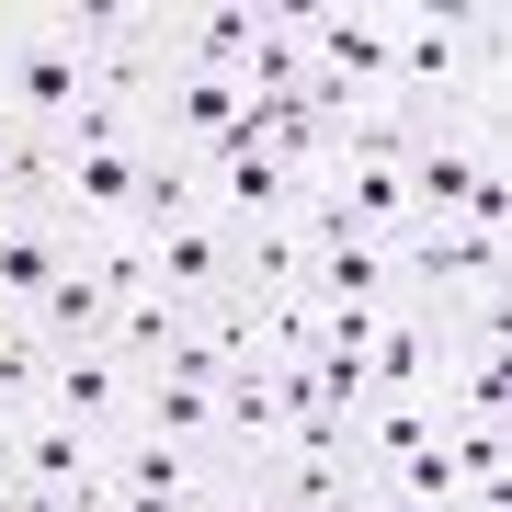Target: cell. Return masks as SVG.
I'll list each match as a JSON object with an SVG mask.
<instances>
[{
    "label": "cell",
    "instance_id": "1",
    "mask_svg": "<svg viewBox=\"0 0 512 512\" xmlns=\"http://www.w3.org/2000/svg\"><path fill=\"white\" fill-rule=\"evenodd\" d=\"M387 92H399L421 126L501 114V12H444V0L387 12Z\"/></svg>",
    "mask_w": 512,
    "mask_h": 512
},
{
    "label": "cell",
    "instance_id": "2",
    "mask_svg": "<svg viewBox=\"0 0 512 512\" xmlns=\"http://www.w3.org/2000/svg\"><path fill=\"white\" fill-rule=\"evenodd\" d=\"M92 103V69H80V23L69 12H0V126L57 148Z\"/></svg>",
    "mask_w": 512,
    "mask_h": 512
},
{
    "label": "cell",
    "instance_id": "3",
    "mask_svg": "<svg viewBox=\"0 0 512 512\" xmlns=\"http://www.w3.org/2000/svg\"><path fill=\"white\" fill-rule=\"evenodd\" d=\"M399 308H421V319L512 308V239H467V228H410V239H399Z\"/></svg>",
    "mask_w": 512,
    "mask_h": 512
},
{
    "label": "cell",
    "instance_id": "4",
    "mask_svg": "<svg viewBox=\"0 0 512 512\" xmlns=\"http://www.w3.org/2000/svg\"><path fill=\"white\" fill-rule=\"evenodd\" d=\"M490 160H512V148H501V114L410 126V148H399V183H410V228H456V205H467V183H478Z\"/></svg>",
    "mask_w": 512,
    "mask_h": 512
},
{
    "label": "cell",
    "instance_id": "5",
    "mask_svg": "<svg viewBox=\"0 0 512 512\" xmlns=\"http://www.w3.org/2000/svg\"><path fill=\"white\" fill-rule=\"evenodd\" d=\"M35 410L69 421V433H92V444H114L137 421V365L114 342H46V399Z\"/></svg>",
    "mask_w": 512,
    "mask_h": 512
},
{
    "label": "cell",
    "instance_id": "6",
    "mask_svg": "<svg viewBox=\"0 0 512 512\" xmlns=\"http://www.w3.org/2000/svg\"><path fill=\"white\" fill-rule=\"evenodd\" d=\"M433 387H444V319H421V308H376L365 330V410H433Z\"/></svg>",
    "mask_w": 512,
    "mask_h": 512
},
{
    "label": "cell",
    "instance_id": "7",
    "mask_svg": "<svg viewBox=\"0 0 512 512\" xmlns=\"http://www.w3.org/2000/svg\"><path fill=\"white\" fill-rule=\"evenodd\" d=\"M205 478H217V456H205V444H171V433H148V421H126V433L103 444V490H126V501L194 512V501H205Z\"/></svg>",
    "mask_w": 512,
    "mask_h": 512
},
{
    "label": "cell",
    "instance_id": "8",
    "mask_svg": "<svg viewBox=\"0 0 512 512\" xmlns=\"http://www.w3.org/2000/svg\"><path fill=\"white\" fill-rule=\"evenodd\" d=\"M251 114V92H239L228 69H160V103H148V148H183V160H205V148H228V126Z\"/></svg>",
    "mask_w": 512,
    "mask_h": 512
},
{
    "label": "cell",
    "instance_id": "9",
    "mask_svg": "<svg viewBox=\"0 0 512 512\" xmlns=\"http://www.w3.org/2000/svg\"><path fill=\"white\" fill-rule=\"evenodd\" d=\"M0 467H12V490H103V444L46 421V410L0 421Z\"/></svg>",
    "mask_w": 512,
    "mask_h": 512
},
{
    "label": "cell",
    "instance_id": "10",
    "mask_svg": "<svg viewBox=\"0 0 512 512\" xmlns=\"http://www.w3.org/2000/svg\"><path fill=\"white\" fill-rule=\"evenodd\" d=\"M262 46V0H183V12H160V57L171 69H251Z\"/></svg>",
    "mask_w": 512,
    "mask_h": 512
},
{
    "label": "cell",
    "instance_id": "11",
    "mask_svg": "<svg viewBox=\"0 0 512 512\" xmlns=\"http://www.w3.org/2000/svg\"><path fill=\"white\" fill-rule=\"evenodd\" d=\"M308 308H399V239H319L308 251Z\"/></svg>",
    "mask_w": 512,
    "mask_h": 512
},
{
    "label": "cell",
    "instance_id": "12",
    "mask_svg": "<svg viewBox=\"0 0 512 512\" xmlns=\"http://www.w3.org/2000/svg\"><path fill=\"white\" fill-rule=\"evenodd\" d=\"M148 285H160L171 308H217V296H239L228 228H217V217H183L171 239H148Z\"/></svg>",
    "mask_w": 512,
    "mask_h": 512
},
{
    "label": "cell",
    "instance_id": "13",
    "mask_svg": "<svg viewBox=\"0 0 512 512\" xmlns=\"http://www.w3.org/2000/svg\"><path fill=\"white\" fill-rule=\"evenodd\" d=\"M262 512H342L353 490H365V467H353V444H285L274 467H251Z\"/></svg>",
    "mask_w": 512,
    "mask_h": 512
},
{
    "label": "cell",
    "instance_id": "14",
    "mask_svg": "<svg viewBox=\"0 0 512 512\" xmlns=\"http://www.w3.org/2000/svg\"><path fill=\"white\" fill-rule=\"evenodd\" d=\"M274 456H285V399H274V365L217 376V467H274Z\"/></svg>",
    "mask_w": 512,
    "mask_h": 512
},
{
    "label": "cell",
    "instance_id": "15",
    "mask_svg": "<svg viewBox=\"0 0 512 512\" xmlns=\"http://www.w3.org/2000/svg\"><path fill=\"white\" fill-rule=\"evenodd\" d=\"M319 194L342 205L353 239H410V183H399V160H330Z\"/></svg>",
    "mask_w": 512,
    "mask_h": 512
},
{
    "label": "cell",
    "instance_id": "16",
    "mask_svg": "<svg viewBox=\"0 0 512 512\" xmlns=\"http://www.w3.org/2000/svg\"><path fill=\"white\" fill-rule=\"evenodd\" d=\"M69 251H80V239L57 228L46 205H23V217H12V239H0V308H12V319H35V296L69 274Z\"/></svg>",
    "mask_w": 512,
    "mask_h": 512
},
{
    "label": "cell",
    "instance_id": "17",
    "mask_svg": "<svg viewBox=\"0 0 512 512\" xmlns=\"http://www.w3.org/2000/svg\"><path fill=\"white\" fill-rule=\"evenodd\" d=\"M183 217H205V171L183 148H148L137 160V239H171Z\"/></svg>",
    "mask_w": 512,
    "mask_h": 512
},
{
    "label": "cell",
    "instance_id": "18",
    "mask_svg": "<svg viewBox=\"0 0 512 512\" xmlns=\"http://www.w3.org/2000/svg\"><path fill=\"white\" fill-rule=\"evenodd\" d=\"M228 262H239V296H308V239L285 228H228Z\"/></svg>",
    "mask_w": 512,
    "mask_h": 512
},
{
    "label": "cell",
    "instance_id": "19",
    "mask_svg": "<svg viewBox=\"0 0 512 512\" xmlns=\"http://www.w3.org/2000/svg\"><path fill=\"white\" fill-rule=\"evenodd\" d=\"M433 433H444V410H387V399H376L365 421H353V467L376 478V467H399V456H421V444H433Z\"/></svg>",
    "mask_w": 512,
    "mask_h": 512
},
{
    "label": "cell",
    "instance_id": "20",
    "mask_svg": "<svg viewBox=\"0 0 512 512\" xmlns=\"http://www.w3.org/2000/svg\"><path fill=\"white\" fill-rule=\"evenodd\" d=\"M80 274L103 285V319H114V308H137V296H148V239H137V228H103V239H80Z\"/></svg>",
    "mask_w": 512,
    "mask_h": 512
},
{
    "label": "cell",
    "instance_id": "21",
    "mask_svg": "<svg viewBox=\"0 0 512 512\" xmlns=\"http://www.w3.org/2000/svg\"><path fill=\"white\" fill-rule=\"evenodd\" d=\"M35 330H46V342H103V330H114V319H103V285L80 274V251H69V274L35 296Z\"/></svg>",
    "mask_w": 512,
    "mask_h": 512
},
{
    "label": "cell",
    "instance_id": "22",
    "mask_svg": "<svg viewBox=\"0 0 512 512\" xmlns=\"http://www.w3.org/2000/svg\"><path fill=\"white\" fill-rule=\"evenodd\" d=\"M183 330H194V308H171V296H160V285H148V296H137V308H114V330H103V342H114V353H126V365H160V353H171V342H183Z\"/></svg>",
    "mask_w": 512,
    "mask_h": 512
},
{
    "label": "cell",
    "instance_id": "23",
    "mask_svg": "<svg viewBox=\"0 0 512 512\" xmlns=\"http://www.w3.org/2000/svg\"><path fill=\"white\" fill-rule=\"evenodd\" d=\"M46 399V330L35 319H0V421H23Z\"/></svg>",
    "mask_w": 512,
    "mask_h": 512
},
{
    "label": "cell",
    "instance_id": "24",
    "mask_svg": "<svg viewBox=\"0 0 512 512\" xmlns=\"http://www.w3.org/2000/svg\"><path fill=\"white\" fill-rule=\"evenodd\" d=\"M194 512H262V490H251V467H217V478H205V501Z\"/></svg>",
    "mask_w": 512,
    "mask_h": 512
},
{
    "label": "cell",
    "instance_id": "25",
    "mask_svg": "<svg viewBox=\"0 0 512 512\" xmlns=\"http://www.w3.org/2000/svg\"><path fill=\"white\" fill-rule=\"evenodd\" d=\"M342 512H376V490H353V501H342Z\"/></svg>",
    "mask_w": 512,
    "mask_h": 512
},
{
    "label": "cell",
    "instance_id": "26",
    "mask_svg": "<svg viewBox=\"0 0 512 512\" xmlns=\"http://www.w3.org/2000/svg\"><path fill=\"white\" fill-rule=\"evenodd\" d=\"M0 512H12V467H0Z\"/></svg>",
    "mask_w": 512,
    "mask_h": 512
},
{
    "label": "cell",
    "instance_id": "27",
    "mask_svg": "<svg viewBox=\"0 0 512 512\" xmlns=\"http://www.w3.org/2000/svg\"><path fill=\"white\" fill-rule=\"evenodd\" d=\"M0 319H12V308H0Z\"/></svg>",
    "mask_w": 512,
    "mask_h": 512
}]
</instances>
